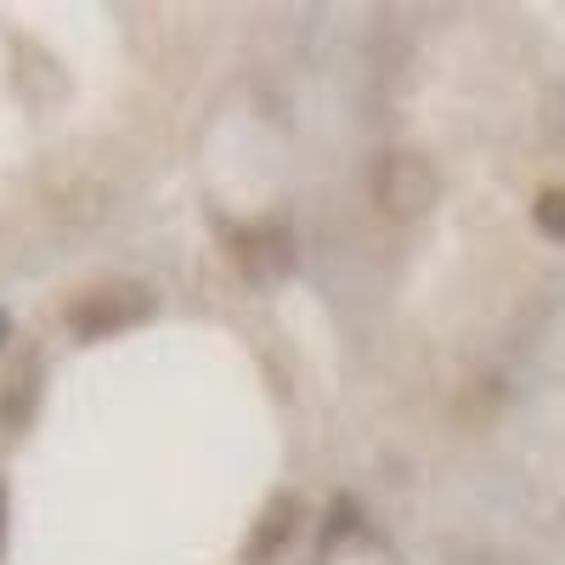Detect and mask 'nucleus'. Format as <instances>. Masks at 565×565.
<instances>
[{
	"instance_id": "obj_1",
	"label": "nucleus",
	"mask_w": 565,
	"mask_h": 565,
	"mask_svg": "<svg viewBox=\"0 0 565 565\" xmlns=\"http://www.w3.org/2000/svg\"><path fill=\"white\" fill-rule=\"evenodd\" d=\"M367 199L373 210H380L385 221H418V215H430V204L441 199V175L436 164L424 159V153H380L367 170Z\"/></svg>"
},
{
	"instance_id": "obj_2",
	"label": "nucleus",
	"mask_w": 565,
	"mask_h": 565,
	"mask_svg": "<svg viewBox=\"0 0 565 565\" xmlns=\"http://www.w3.org/2000/svg\"><path fill=\"white\" fill-rule=\"evenodd\" d=\"M148 311H153V295L141 289V282H97V289H85L63 317H68L74 334L103 340V334H119V328L148 322Z\"/></svg>"
},
{
	"instance_id": "obj_3",
	"label": "nucleus",
	"mask_w": 565,
	"mask_h": 565,
	"mask_svg": "<svg viewBox=\"0 0 565 565\" xmlns=\"http://www.w3.org/2000/svg\"><path fill=\"white\" fill-rule=\"evenodd\" d=\"M232 260H238V271L255 277V282L289 277L295 271V232L277 226V221H260V226H249V232L232 238Z\"/></svg>"
},
{
	"instance_id": "obj_4",
	"label": "nucleus",
	"mask_w": 565,
	"mask_h": 565,
	"mask_svg": "<svg viewBox=\"0 0 565 565\" xmlns=\"http://www.w3.org/2000/svg\"><path fill=\"white\" fill-rule=\"evenodd\" d=\"M295 521H300V503H295V498H271V503H266V514H260V526H255V537L244 543V559H249V565L271 559L282 543H289Z\"/></svg>"
},
{
	"instance_id": "obj_5",
	"label": "nucleus",
	"mask_w": 565,
	"mask_h": 565,
	"mask_svg": "<svg viewBox=\"0 0 565 565\" xmlns=\"http://www.w3.org/2000/svg\"><path fill=\"white\" fill-rule=\"evenodd\" d=\"M34 380H40V362L18 367L12 380H7V402H0V418H7V424H18V418L29 413V402H34Z\"/></svg>"
},
{
	"instance_id": "obj_6",
	"label": "nucleus",
	"mask_w": 565,
	"mask_h": 565,
	"mask_svg": "<svg viewBox=\"0 0 565 565\" xmlns=\"http://www.w3.org/2000/svg\"><path fill=\"white\" fill-rule=\"evenodd\" d=\"M532 221L543 238H565V186H548V193L532 204Z\"/></svg>"
},
{
	"instance_id": "obj_7",
	"label": "nucleus",
	"mask_w": 565,
	"mask_h": 565,
	"mask_svg": "<svg viewBox=\"0 0 565 565\" xmlns=\"http://www.w3.org/2000/svg\"><path fill=\"white\" fill-rule=\"evenodd\" d=\"M0 548H7V487H0Z\"/></svg>"
}]
</instances>
